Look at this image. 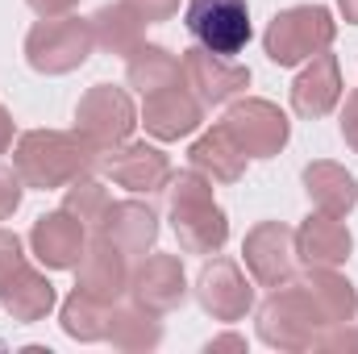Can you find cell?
<instances>
[{
	"label": "cell",
	"instance_id": "obj_29",
	"mask_svg": "<svg viewBox=\"0 0 358 354\" xmlns=\"http://www.w3.org/2000/svg\"><path fill=\"white\" fill-rule=\"evenodd\" d=\"M25 196V179L17 176V167H0V221H8L21 208Z\"/></svg>",
	"mask_w": 358,
	"mask_h": 354
},
{
	"label": "cell",
	"instance_id": "obj_6",
	"mask_svg": "<svg viewBox=\"0 0 358 354\" xmlns=\"http://www.w3.org/2000/svg\"><path fill=\"white\" fill-rule=\"evenodd\" d=\"M138 129V108L129 100L125 88H113V84H96L80 96L76 104V134L88 142L92 150L108 155L117 146H125Z\"/></svg>",
	"mask_w": 358,
	"mask_h": 354
},
{
	"label": "cell",
	"instance_id": "obj_30",
	"mask_svg": "<svg viewBox=\"0 0 358 354\" xmlns=\"http://www.w3.org/2000/svg\"><path fill=\"white\" fill-rule=\"evenodd\" d=\"M25 267V250H21V238L17 234H8V229H0V288L17 275Z\"/></svg>",
	"mask_w": 358,
	"mask_h": 354
},
{
	"label": "cell",
	"instance_id": "obj_18",
	"mask_svg": "<svg viewBox=\"0 0 358 354\" xmlns=\"http://www.w3.org/2000/svg\"><path fill=\"white\" fill-rule=\"evenodd\" d=\"M350 250H355V238L342 217L313 213L296 229V259L304 267H342L350 259Z\"/></svg>",
	"mask_w": 358,
	"mask_h": 354
},
{
	"label": "cell",
	"instance_id": "obj_5",
	"mask_svg": "<svg viewBox=\"0 0 358 354\" xmlns=\"http://www.w3.org/2000/svg\"><path fill=\"white\" fill-rule=\"evenodd\" d=\"M96 46L92 38V21L84 17H42L29 34H25V63L42 76H67L76 67H84Z\"/></svg>",
	"mask_w": 358,
	"mask_h": 354
},
{
	"label": "cell",
	"instance_id": "obj_34",
	"mask_svg": "<svg viewBox=\"0 0 358 354\" xmlns=\"http://www.w3.org/2000/svg\"><path fill=\"white\" fill-rule=\"evenodd\" d=\"M25 4H29L38 17H67L80 0H25Z\"/></svg>",
	"mask_w": 358,
	"mask_h": 354
},
{
	"label": "cell",
	"instance_id": "obj_33",
	"mask_svg": "<svg viewBox=\"0 0 358 354\" xmlns=\"http://www.w3.org/2000/svg\"><path fill=\"white\" fill-rule=\"evenodd\" d=\"M342 138H346V146L358 155V88L346 96V108H342Z\"/></svg>",
	"mask_w": 358,
	"mask_h": 354
},
{
	"label": "cell",
	"instance_id": "obj_11",
	"mask_svg": "<svg viewBox=\"0 0 358 354\" xmlns=\"http://www.w3.org/2000/svg\"><path fill=\"white\" fill-rule=\"evenodd\" d=\"M200 121H204V100L187 84H171V88H159L150 96H142L138 125H146V134L159 138V142H179V138L196 134Z\"/></svg>",
	"mask_w": 358,
	"mask_h": 354
},
{
	"label": "cell",
	"instance_id": "obj_17",
	"mask_svg": "<svg viewBox=\"0 0 358 354\" xmlns=\"http://www.w3.org/2000/svg\"><path fill=\"white\" fill-rule=\"evenodd\" d=\"M338 100H342V67H338V59L329 50H321L296 76V84H292V108H296V117L317 121V117H329L338 108Z\"/></svg>",
	"mask_w": 358,
	"mask_h": 354
},
{
	"label": "cell",
	"instance_id": "obj_12",
	"mask_svg": "<svg viewBox=\"0 0 358 354\" xmlns=\"http://www.w3.org/2000/svg\"><path fill=\"white\" fill-rule=\"evenodd\" d=\"M129 275H134L129 271V255L121 246H113L96 229V238L84 246V255L76 263V288L96 296V300H104V304H117L129 292Z\"/></svg>",
	"mask_w": 358,
	"mask_h": 354
},
{
	"label": "cell",
	"instance_id": "obj_27",
	"mask_svg": "<svg viewBox=\"0 0 358 354\" xmlns=\"http://www.w3.org/2000/svg\"><path fill=\"white\" fill-rule=\"evenodd\" d=\"M108 313H113V304H104V300H96V296H88V292L76 288V292L63 300L59 321H63V334L76 338V342H104V334H108Z\"/></svg>",
	"mask_w": 358,
	"mask_h": 354
},
{
	"label": "cell",
	"instance_id": "obj_10",
	"mask_svg": "<svg viewBox=\"0 0 358 354\" xmlns=\"http://www.w3.org/2000/svg\"><path fill=\"white\" fill-rule=\"evenodd\" d=\"M242 259L246 271L263 283V288H279L296 279V229H287L283 221H259L246 242H242Z\"/></svg>",
	"mask_w": 358,
	"mask_h": 354
},
{
	"label": "cell",
	"instance_id": "obj_15",
	"mask_svg": "<svg viewBox=\"0 0 358 354\" xmlns=\"http://www.w3.org/2000/svg\"><path fill=\"white\" fill-rule=\"evenodd\" d=\"M183 84L204 104H225V100L246 92L250 67H242V63H234L225 55H213L204 46H192V50H183Z\"/></svg>",
	"mask_w": 358,
	"mask_h": 354
},
{
	"label": "cell",
	"instance_id": "obj_26",
	"mask_svg": "<svg viewBox=\"0 0 358 354\" xmlns=\"http://www.w3.org/2000/svg\"><path fill=\"white\" fill-rule=\"evenodd\" d=\"M96 46H104L108 55H129L134 46H142V17L121 0V4H100L88 17Z\"/></svg>",
	"mask_w": 358,
	"mask_h": 354
},
{
	"label": "cell",
	"instance_id": "obj_25",
	"mask_svg": "<svg viewBox=\"0 0 358 354\" xmlns=\"http://www.w3.org/2000/svg\"><path fill=\"white\" fill-rule=\"evenodd\" d=\"M125 80H129V88L134 92L150 96V92L171 88V84L183 80V59H176L167 46H150V42H142V46H134V50L125 55Z\"/></svg>",
	"mask_w": 358,
	"mask_h": 354
},
{
	"label": "cell",
	"instance_id": "obj_23",
	"mask_svg": "<svg viewBox=\"0 0 358 354\" xmlns=\"http://www.w3.org/2000/svg\"><path fill=\"white\" fill-rule=\"evenodd\" d=\"M300 283H304V292L313 296V304L321 309L325 330L358 317V292L346 275H338V267H308V275H304Z\"/></svg>",
	"mask_w": 358,
	"mask_h": 354
},
{
	"label": "cell",
	"instance_id": "obj_16",
	"mask_svg": "<svg viewBox=\"0 0 358 354\" xmlns=\"http://www.w3.org/2000/svg\"><path fill=\"white\" fill-rule=\"evenodd\" d=\"M129 296L146 309H155L159 317L163 313H176L179 304L187 300V275L179 255H142L138 271L129 275Z\"/></svg>",
	"mask_w": 358,
	"mask_h": 354
},
{
	"label": "cell",
	"instance_id": "obj_14",
	"mask_svg": "<svg viewBox=\"0 0 358 354\" xmlns=\"http://www.w3.org/2000/svg\"><path fill=\"white\" fill-rule=\"evenodd\" d=\"M100 167L113 176L117 187L134 192V196H150V192H163L171 183V159L159 150V146H146V142H125L117 150H108L100 159Z\"/></svg>",
	"mask_w": 358,
	"mask_h": 354
},
{
	"label": "cell",
	"instance_id": "obj_9",
	"mask_svg": "<svg viewBox=\"0 0 358 354\" xmlns=\"http://www.w3.org/2000/svg\"><path fill=\"white\" fill-rule=\"evenodd\" d=\"M196 300L213 321L234 325V321H246V313L255 309V288L246 283L242 267L234 259H213L196 275Z\"/></svg>",
	"mask_w": 358,
	"mask_h": 354
},
{
	"label": "cell",
	"instance_id": "obj_20",
	"mask_svg": "<svg viewBox=\"0 0 358 354\" xmlns=\"http://www.w3.org/2000/svg\"><path fill=\"white\" fill-rule=\"evenodd\" d=\"M187 159H192V167L200 176H208L213 183H238L246 176V163H250V155L234 142V134L225 125H213L208 134H200L192 142Z\"/></svg>",
	"mask_w": 358,
	"mask_h": 354
},
{
	"label": "cell",
	"instance_id": "obj_7",
	"mask_svg": "<svg viewBox=\"0 0 358 354\" xmlns=\"http://www.w3.org/2000/svg\"><path fill=\"white\" fill-rule=\"evenodd\" d=\"M183 25L196 38V46L234 59L250 42V4L246 0H187Z\"/></svg>",
	"mask_w": 358,
	"mask_h": 354
},
{
	"label": "cell",
	"instance_id": "obj_36",
	"mask_svg": "<svg viewBox=\"0 0 358 354\" xmlns=\"http://www.w3.org/2000/svg\"><path fill=\"white\" fill-rule=\"evenodd\" d=\"M13 134H17V129H13V113H8V108L0 104V155H4L8 146H13Z\"/></svg>",
	"mask_w": 358,
	"mask_h": 354
},
{
	"label": "cell",
	"instance_id": "obj_2",
	"mask_svg": "<svg viewBox=\"0 0 358 354\" xmlns=\"http://www.w3.org/2000/svg\"><path fill=\"white\" fill-rule=\"evenodd\" d=\"M163 192H167V217L179 238V250L183 255H217L229 238V217L213 200V179L192 167V171L171 176Z\"/></svg>",
	"mask_w": 358,
	"mask_h": 354
},
{
	"label": "cell",
	"instance_id": "obj_24",
	"mask_svg": "<svg viewBox=\"0 0 358 354\" xmlns=\"http://www.w3.org/2000/svg\"><path fill=\"white\" fill-rule=\"evenodd\" d=\"M104 342H113L117 351H155L163 342V321L155 309L146 304H113L108 313V334Z\"/></svg>",
	"mask_w": 358,
	"mask_h": 354
},
{
	"label": "cell",
	"instance_id": "obj_22",
	"mask_svg": "<svg viewBox=\"0 0 358 354\" xmlns=\"http://www.w3.org/2000/svg\"><path fill=\"white\" fill-rule=\"evenodd\" d=\"M304 192H308L313 208L329 213V217H346L358 204V179L342 163H325V159L304 167Z\"/></svg>",
	"mask_w": 358,
	"mask_h": 354
},
{
	"label": "cell",
	"instance_id": "obj_35",
	"mask_svg": "<svg viewBox=\"0 0 358 354\" xmlns=\"http://www.w3.org/2000/svg\"><path fill=\"white\" fill-rule=\"evenodd\" d=\"M204 351L208 354H217V351H242L246 354V338H242V334H221V338H213Z\"/></svg>",
	"mask_w": 358,
	"mask_h": 354
},
{
	"label": "cell",
	"instance_id": "obj_4",
	"mask_svg": "<svg viewBox=\"0 0 358 354\" xmlns=\"http://www.w3.org/2000/svg\"><path fill=\"white\" fill-rule=\"evenodd\" d=\"M334 38H338V21L325 4H292L271 17L267 34H263V50L279 67H300L313 55L329 50Z\"/></svg>",
	"mask_w": 358,
	"mask_h": 354
},
{
	"label": "cell",
	"instance_id": "obj_13",
	"mask_svg": "<svg viewBox=\"0 0 358 354\" xmlns=\"http://www.w3.org/2000/svg\"><path fill=\"white\" fill-rule=\"evenodd\" d=\"M84 246H88V225L80 217H71L67 208L42 213L29 229V250L46 271H71L80 263Z\"/></svg>",
	"mask_w": 358,
	"mask_h": 354
},
{
	"label": "cell",
	"instance_id": "obj_19",
	"mask_svg": "<svg viewBox=\"0 0 358 354\" xmlns=\"http://www.w3.org/2000/svg\"><path fill=\"white\" fill-rule=\"evenodd\" d=\"M100 234L113 246H121L129 259L134 255H146L159 242V213L150 204H142V200H117V204H108Z\"/></svg>",
	"mask_w": 358,
	"mask_h": 354
},
{
	"label": "cell",
	"instance_id": "obj_3",
	"mask_svg": "<svg viewBox=\"0 0 358 354\" xmlns=\"http://www.w3.org/2000/svg\"><path fill=\"white\" fill-rule=\"evenodd\" d=\"M325 330L321 309L313 304V296L304 292L300 279L271 288V296L259 304V338L267 342L271 351H313L317 338Z\"/></svg>",
	"mask_w": 358,
	"mask_h": 354
},
{
	"label": "cell",
	"instance_id": "obj_1",
	"mask_svg": "<svg viewBox=\"0 0 358 354\" xmlns=\"http://www.w3.org/2000/svg\"><path fill=\"white\" fill-rule=\"evenodd\" d=\"M96 155L100 150H92L80 134H67V129H29V134L17 138L13 167H17V176L25 179V187L55 192V187H67L76 179L92 176V167L100 163Z\"/></svg>",
	"mask_w": 358,
	"mask_h": 354
},
{
	"label": "cell",
	"instance_id": "obj_37",
	"mask_svg": "<svg viewBox=\"0 0 358 354\" xmlns=\"http://www.w3.org/2000/svg\"><path fill=\"white\" fill-rule=\"evenodd\" d=\"M338 8H342V17H346L350 25H358V0H338Z\"/></svg>",
	"mask_w": 358,
	"mask_h": 354
},
{
	"label": "cell",
	"instance_id": "obj_28",
	"mask_svg": "<svg viewBox=\"0 0 358 354\" xmlns=\"http://www.w3.org/2000/svg\"><path fill=\"white\" fill-rule=\"evenodd\" d=\"M108 204H113V196H108V187L100 183V179H76V183H67V196H63V208L71 213V217H80L88 229H100L104 225V213H108Z\"/></svg>",
	"mask_w": 358,
	"mask_h": 354
},
{
	"label": "cell",
	"instance_id": "obj_8",
	"mask_svg": "<svg viewBox=\"0 0 358 354\" xmlns=\"http://www.w3.org/2000/svg\"><path fill=\"white\" fill-rule=\"evenodd\" d=\"M221 125L234 134V142H238L250 159H275V155L287 146V138H292V121H287V113H283L279 104L263 100V96L234 100Z\"/></svg>",
	"mask_w": 358,
	"mask_h": 354
},
{
	"label": "cell",
	"instance_id": "obj_32",
	"mask_svg": "<svg viewBox=\"0 0 358 354\" xmlns=\"http://www.w3.org/2000/svg\"><path fill=\"white\" fill-rule=\"evenodd\" d=\"M125 4H129L146 25H155V21H171V17L179 13V0H125Z\"/></svg>",
	"mask_w": 358,
	"mask_h": 354
},
{
	"label": "cell",
	"instance_id": "obj_21",
	"mask_svg": "<svg viewBox=\"0 0 358 354\" xmlns=\"http://www.w3.org/2000/svg\"><path fill=\"white\" fill-rule=\"evenodd\" d=\"M55 300H59V296H55V283H50L42 271H34L29 263L0 288V309H4L17 325H34V321L50 317Z\"/></svg>",
	"mask_w": 358,
	"mask_h": 354
},
{
	"label": "cell",
	"instance_id": "obj_31",
	"mask_svg": "<svg viewBox=\"0 0 358 354\" xmlns=\"http://www.w3.org/2000/svg\"><path fill=\"white\" fill-rule=\"evenodd\" d=\"M313 351H358V325L355 321H342V325L321 330V338H317Z\"/></svg>",
	"mask_w": 358,
	"mask_h": 354
}]
</instances>
